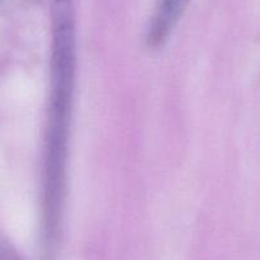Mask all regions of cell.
I'll use <instances>...</instances> for the list:
<instances>
[{
	"label": "cell",
	"mask_w": 260,
	"mask_h": 260,
	"mask_svg": "<svg viewBox=\"0 0 260 260\" xmlns=\"http://www.w3.org/2000/svg\"><path fill=\"white\" fill-rule=\"evenodd\" d=\"M50 55V89L42 166V260H55L56 256L67 195L77 67L76 11L72 0H52Z\"/></svg>",
	"instance_id": "obj_1"
},
{
	"label": "cell",
	"mask_w": 260,
	"mask_h": 260,
	"mask_svg": "<svg viewBox=\"0 0 260 260\" xmlns=\"http://www.w3.org/2000/svg\"><path fill=\"white\" fill-rule=\"evenodd\" d=\"M190 0H156L147 28L149 47L162 46L184 14Z\"/></svg>",
	"instance_id": "obj_2"
},
{
	"label": "cell",
	"mask_w": 260,
	"mask_h": 260,
	"mask_svg": "<svg viewBox=\"0 0 260 260\" xmlns=\"http://www.w3.org/2000/svg\"><path fill=\"white\" fill-rule=\"evenodd\" d=\"M0 260H23L11 241L0 232Z\"/></svg>",
	"instance_id": "obj_3"
}]
</instances>
